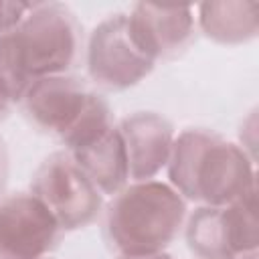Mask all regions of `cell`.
I'll list each match as a JSON object with an SVG mask.
<instances>
[{"instance_id": "cell-1", "label": "cell", "mask_w": 259, "mask_h": 259, "mask_svg": "<svg viewBox=\"0 0 259 259\" xmlns=\"http://www.w3.org/2000/svg\"><path fill=\"white\" fill-rule=\"evenodd\" d=\"M81 26L61 2H34L26 18L0 34V91L20 103L32 83L65 75L79 55Z\"/></svg>"}, {"instance_id": "cell-2", "label": "cell", "mask_w": 259, "mask_h": 259, "mask_svg": "<svg viewBox=\"0 0 259 259\" xmlns=\"http://www.w3.org/2000/svg\"><path fill=\"white\" fill-rule=\"evenodd\" d=\"M166 170L168 184L198 206H227L257 192L255 160L247 150L202 127L174 138Z\"/></svg>"}, {"instance_id": "cell-3", "label": "cell", "mask_w": 259, "mask_h": 259, "mask_svg": "<svg viewBox=\"0 0 259 259\" xmlns=\"http://www.w3.org/2000/svg\"><path fill=\"white\" fill-rule=\"evenodd\" d=\"M186 200L160 180L127 184L105 212V239L117 257L162 253L182 231Z\"/></svg>"}, {"instance_id": "cell-4", "label": "cell", "mask_w": 259, "mask_h": 259, "mask_svg": "<svg viewBox=\"0 0 259 259\" xmlns=\"http://www.w3.org/2000/svg\"><path fill=\"white\" fill-rule=\"evenodd\" d=\"M30 192L49 208L63 231L91 225L103 206V194L69 152H55L42 160L32 176Z\"/></svg>"}, {"instance_id": "cell-5", "label": "cell", "mask_w": 259, "mask_h": 259, "mask_svg": "<svg viewBox=\"0 0 259 259\" xmlns=\"http://www.w3.org/2000/svg\"><path fill=\"white\" fill-rule=\"evenodd\" d=\"M87 75L105 91H123L138 85L154 71V61L138 47L127 14L101 20L87 42Z\"/></svg>"}, {"instance_id": "cell-6", "label": "cell", "mask_w": 259, "mask_h": 259, "mask_svg": "<svg viewBox=\"0 0 259 259\" xmlns=\"http://www.w3.org/2000/svg\"><path fill=\"white\" fill-rule=\"evenodd\" d=\"M61 235L63 229L32 192L0 200V259H42Z\"/></svg>"}, {"instance_id": "cell-7", "label": "cell", "mask_w": 259, "mask_h": 259, "mask_svg": "<svg viewBox=\"0 0 259 259\" xmlns=\"http://www.w3.org/2000/svg\"><path fill=\"white\" fill-rule=\"evenodd\" d=\"M91 93L83 79L65 73L32 83L20 103L38 130L55 134L61 140L87 107Z\"/></svg>"}, {"instance_id": "cell-8", "label": "cell", "mask_w": 259, "mask_h": 259, "mask_svg": "<svg viewBox=\"0 0 259 259\" xmlns=\"http://www.w3.org/2000/svg\"><path fill=\"white\" fill-rule=\"evenodd\" d=\"M138 47L156 63L184 51L194 36L192 6H160L140 2L127 14Z\"/></svg>"}, {"instance_id": "cell-9", "label": "cell", "mask_w": 259, "mask_h": 259, "mask_svg": "<svg viewBox=\"0 0 259 259\" xmlns=\"http://www.w3.org/2000/svg\"><path fill=\"white\" fill-rule=\"evenodd\" d=\"M123 140L130 180H154L166 168L174 144V125L156 111H138L117 125Z\"/></svg>"}, {"instance_id": "cell-10", "label": "cell", "mask_w": 259, "mask_h": 259, "mask_svg": "<svg viewBox=\"0 0 259 259\" xmlns=\"http://www.w3.org/2000/svg\"><path fill=\"white\" fill-rule=\"evenodd\" d=\"M69 154L103 196H115L127 186L130 170L117 125Z\"/></svg>"}, {"instance_id": "cell-11", "label": "cell", "mask_w": 259, "mask_h": 259, "mask_svg": "<svg viewBox=\"0 0 259 259\" xmlns=\"http://www.w3.org/2000/svg\"><path fill=\"white\" fill-rule=\"evenodd\" d=\"M196 20L204 36L219 45H243L259 32V4L241 0L202 2Z\"/></svg>"}, {"instance_id": "cell-12", "label": "cell", "mask_w": 259, "mask_h": 259, "mask_svg": "<svg viewBox=\"0 0 259 259\" xmlns=\"http://www.w3.org/2000/svg\"><path fill=\"white\" fill-rule=\"evenodd\" d=\"M184 223L186 245L198 259H239L227 206H196Z\"/></svg>"}, {"instance_id": "cell-13", "label": "cell", "mask_w": 259, "mask_h": 259, "mask_svg": "<svg viewBox=\"0 0 259 259\" xmlns=\"http://www.w3.org/2000/svg\"><path fill=\"white\" fill-rule=\"evenodd\" d=\"M34 2H4L0 0V34H6L10 30H14L24 18L26 14L32 10Z\"/></svg>"}, {"instance_id": "cell-14", "label": "cell", "mask_w": 259, "mask_h": 259, "mask_svg": "<svg viewBox=\"0 0 259 259\" xmlns=\"http://www.w3.org/2000/svg\"><path fill=\"white\" fill-rule=\"evenodd\" d=\"M6 172H8V166H6V152H4V146H2V142H0V190L4 188Z\"/></svg>"}, {"instance_id": "cell-15", "label": "cell", "mask_w": 259, "mask_h": 259, "mask_svg": "<svg viewBox=\"0 0 259 259\" xmlns=\"http://www.w3.org/2000/svg\"><path fill=\"white\" fill-rule=\"evenodd\" d=\"M117 259H174L168 253H154V255H138V257H117Z\"/></svg>"}, {"instance_id": "cell-16", "label": "cell", "mask_w": 259, "mask_h": 259, "mask_svg": "<svg viewBox=\"0 0 259 259\" xmlns=\"http://www.w3.org/2000/svg\"><path fill=\"white\" fill-rule=\"evenodd\" d=\"M8 109H10V101H8V99H6V95L0 91V119L8 113Z\"/></svg>"}, {"instance_id": "cell-17", "label": "cell", "mask_w": 259, "mask_h": 259, "mask_svg": "<svg viewBox=\"0 0 259 259\" xmlns=\"http://www.w3.org/2000/svg\"><path fill=\"white\" fill-rule=\"evenodd\" d=\"M42 259H51V257H42Z\"/></svg>"}]
</instances>
